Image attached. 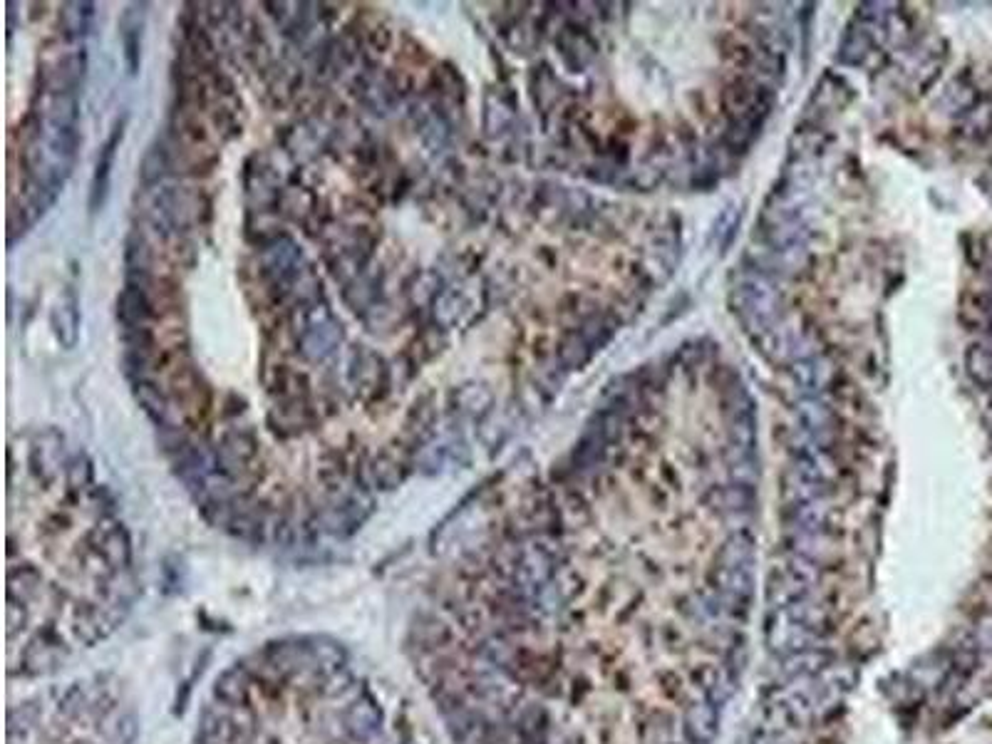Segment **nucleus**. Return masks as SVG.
Masks as SVG:
<instances>
[{
  "label": "nucleus",
  "instance_id": "f257e3e1",
  "mask_svg": "<svg viewBox=\"0 0 992 744\" xmlns=\"http://www.w3.org/2000/svg\"><path fill=\"white\" fill-rule=\"evenodd\" d=\"M194 744H439L375 665L328 635H283L219 675Z\"/></svg>",
  "mask_w": 992,
  "mask_h": 744
},
{
  "label": "nucleus",
  "instance_id": "f03ea898",
  "mask_svg": "<svg viewBox=\"0 0 992 744\" xmlns=\"http://www.w3.org/2000/svg\"><path fill=\"white\" fill-rule=\"evenodd\" d=\"M124 122L127 117L117 120L115 127H112V134L107 137L105 147L100 149V157H97L95 164V177H92V189H90V209L100 211L105 206L107 194H110V179H112V167H115V154L120 149V142L124 137Z\"/></svg>",
  "mask_w": 992,
  "mask_h": 744
},
{
  "label": "nucleus",
  "instance_id": "7ed1b4c3",
  "mask_svg": "<svg viewBox=\"0 0 992 744\" xmlns=\"http://www.w3.org/2000/svg\"><path fill=\"white\" fill-rule=\"evenodd\" d=\"M50 323H53V330L60 343L67 350L75 348L77 338H80V301H77V293L72 288L62 291V296L53 308V315H50Z\"/></svg>",
  "mask_w": 992,
  "mask_h": 744
},
{
  "label": "nucleus",
  "instance_id": "20e7f679",
  "mask_svg": "<svg viewBox=\"0 0 992 744\" xmlns=\"http://www.w3.org/2000/svg\"><path fill=\"white\" fill-rule=\"evenodd\" d=\"M144 8H147V5H132V8L124 13L122 25H120L124 58H127V67H129V72H132V75L139 70V58H142Z\"/></svg>",
  "mask_w": 992,
  "mask_h": 744
},
{
  "label": "nucleus",
  "instance_id": "39448f33",
  "mask_svg": "<svg viewBox=\"0 0 992 744\" xmlns=\"http://www.w3.org/2000/svg\"><path fill=\"white\" fill-rule=\"evenodd\" d=\"M149 313H152V310H149L147 293H144L139 286L124 288L120 301H117V318L122 320L124 328L139 330V325L149 318Z\"/></svg>",
  "mask_w": 992,
  "mask_h": 744
},
{
  "label": "nucleus",
  "instance_id": "423d86ee",
  "mask_svg": "<svg viewBox=\"0 0 992 744\" xmlns=\"http://www.w3.org/2000/svg\"><path fill=\"white\" fill-rule=\"evenodd\" d=\"M62 28L70 35H85L92 20L90 3H65L62 5Z\"/></svg>",
  "mask_w": 992,
  "mask_h": 744
}]
</instances>
